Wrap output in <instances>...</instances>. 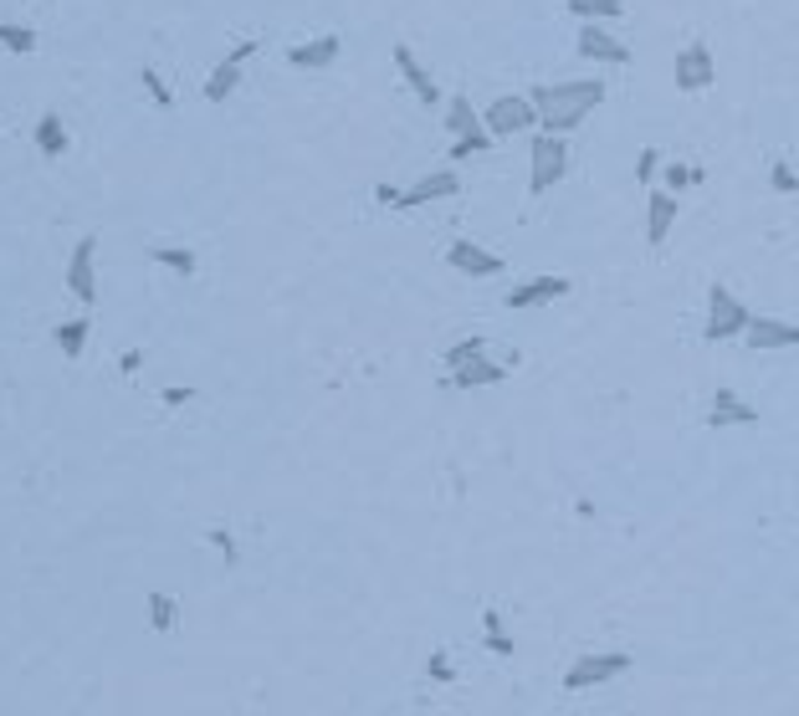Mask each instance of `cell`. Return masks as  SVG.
<instances>
[{
	"label": "cell",
	"mask_w": 799,
	"mask_h": 716,
	"mask_svg": "<svg viewBox=\"0 0 799 716\" xmlns=\"http://www.w3.org/2000/svg\"><path fill=\"white\" fill-rule=\"evenodd\" d=\"M569 293V277H528V282H518L513 293L503 297V307L507 313H528V307H544V303H554V297H564Z\"/></svg>",
	"instance_id": "obj_10"
},
{
	"label": "cell",
	"mask_w": 799,
	"mask_h": 716,
	"mask_svg": "<svg viewBox=\"0 0 799 716\" xmlns=\"http://www.w3.org/2000/svg\"><path fill=\"white\" fill-rule=\"evenodd\" d=\"M482 635H487V651L493 655H513V635H507L503 630V610H497V604H487V610H482Z\"/></svg>",
	"instance_id": "obj_23"
},
{
	"label": "cell",
	"mask_w": 799,
	"mask_h": 716,
	"mask_svg": "<svg viewBox=\"0 0 799 716\" xmlns=\"http://www.w3.org/2000/svg\"><path fill=\"white\" fill-rule=\"evenodd\" d=\"M569 11L579 16V21H620L626 6H620V0H569Z\"/></svg>",
	"instance_id": "obj_25"
},
{
	"label": "cell",
	"mask_w": 799,
	"mask_h": 716,
	"mask_svg": "<svg viewBox=\"0 0 799 716\" xmlns=\"http://www.w3.org/2000/svg\"><path fill=\"white\" fill-rule=\"evenodd\" d=\"M160 399L170 405V410H180V405H190L195 399V389H180V385H170V389H160Z\"/></svg>",
	"instance_id": "obj_35"
},
{
	"label": "cell",
	"mask_w": 799,
	"mask_h": 716,
	"mask_svg": "<svg viewBox=\"0 0 799 716\" xmlns=\"http://www.w3.org/2000/svg\"><path fill=\"white\" fill-rule=\"evenodd\" d=\"M671 221H677V195H671V190H651V200H646V241L666 246Z\"/></svg>",
	"instance_id": "obj_17"
},
{
	"label": "cell",
	"mask_w": 799,
	"mask_h": 716,
	"mask_svg": "<svg viewBox=\"0 0 799 716\" xmlns=\"http://www.w3.org/2000/svg\"><path fill=\"white\" fill-rule=\"evenodd\" d=\"M446 262H452V272H462V277H503V256L482 252L477 241H452Z\"/></svg>",
	"instance_id": "obj_12"
},
{
	"label": "cell",
	"mask_w": 799,
	"mask_h": 716,
	"mask_svg": "<svg viewBox=\"0 0 799 716\" xmlns=\"http://www.w3.org/2000/svg\"><path fill=\"white\" fill-rule=\"evenodd\" d=\"M748 323H754V313H748L738 297L722 287V282H712L707 287V344H728V338H744Z\"/></svg>",
	"instance_id": "obj_2"
},
{
	"label": "cell",
	"mask_w": 799,
	"mask_h": 716,
	"mask_svg": "<svg viewBox=\"0 0 799 716\" xmlns=\"http://www.w3.org/2000/svg\"><path fill=\"white\" fill-rule=\"evenodd\" d=\"M174 620H180V604H174V594H149V630L154 635H170L174 630Z\"/></svg>",
	"instance_id": "obj_24"
},
{
	"label": "cell",
	"mask_w": 799,
	"mask_h": 716,
	"mask_svg": "<svg viewBox=\"0 0 799 716\" xmlns=\"http://www.w3.org/2000/svg\"><path fill=\"white\" fill-rule=\"evenodd\" d=\"M477 129H482V113H472L466 98H446V133L466 139V133H477Z\"/></svg>",
	"instance_id": "obj_21"
},
{
	"label": "cell",
	"mask_w": 799,
	"mask_h": 716,
	"mask_svg": "<svg viewBox=\"0 0 799 716\" xmlns=\"http://www.w3.org/2000/svg\"><path fill=\"white\" fill-rule=\"evenodd\" d=\"M98 236H78V246H72V256H67V293L78 297L82 307L98 303Z\"/></svg>",
	"instance_id": "obj_6"
},
{
	"label": "cell",
	"mask_w": 799,
	"mask_h": 716,
	"mask_svg": "<svg viewBox=\"0 0 799 716\" xmlns=\"http://www.w3.org/2000/svg\"><path fill=\"white\" fill-rule=\"evenodd\" d=\"M211 548H221L226 553V563H236V538H231V528H211Z\"/></svg>",
	"instance_id": "obj_33"
},
{
	"label": "cell",
	"mask_w": 799,
	"mask_h": 716,
	"mask_svg": "<svg viewBox=\"0 0 799 716\" xmlns=\"http://www.w3.org/2000/svg\"><path fill=\"white\" fill-rule=\"evenodd\" d=\"M256 47H262V41H256V37H246V41H236V47H231V57H226V62H236V67H246V62H252V57H256Z\"/></svg>",
	"instance_id": "obj_34"
},
{
	"label": "cell",
	"mask_w": 799,
	"mask_h": 716,
	"mask_svg": "<svg viewBox=\"0 0 799 716\" xmlns=\"http://www.w3.org/2000/svg\"><path fill=\"white\" fill-rule=\"evenodd\" d=\"M744 338H748L754 348H763V354H773V348H799V323L763 318V313H754V323H748Z\"/></svg>",
	"instance_id": "obj_13"
},
{
	"label": "cell",
	"mask_w": 799,
	"mask_h": 716,
	"mask_svg": "<svg viewBox=\"0 0 799 716\" xmlns=\"http://www.w3.org/2000/svg\"><path fill=\"white\" fill-rule=\"evenodd\" d=\"M37 154L41 160H62L67 154V123H62L57 108H47V113L37 119Z\"/></svg>",
	"instance_id": "obj_18"
},
{
	"label": "cell",
	"mask_w": 799,
	"mask_h": 716,
	"mask_svg": "<svg viewBox=\"0 0 799 716\" xmlns=\"http://www.w3.org/2000/svg\"><path fill=\"white\" fill-rule=\"evenodd\" d=\"M754 420H759V410L744 395H732V389H718L712 405H707V425L712 430H732V425H754Z\"/></svg>",
	"instance_id": "obj_15"
},
{
	"label": "cell",
	"mask_w": 799,
	"mask_h": 716,
	"mask_svg": "<svg viewBox=\"0 0 799 716\" xmlns=\"http://www.w3.org/2000/svg\"><path fill=\"white\" fill-rule=\"evenodd\" d=\"M528 160H533L528 190H533V195H548V190L569 174V144H564L559 133H533V154H528Z\"/></svg>",
	"instance_id": "obj_4"
},
{
	"label": "cell",
	"mask_w": 799,
	"mask_h": 716,
	"mask_svg": "<svg viewBox=\"0 0 799 716\" xmlns=\"http://www.w3.org/2000/svg\"><path fill=\"white\" fill-rule=\"evenodd\" d=\"M338 52H344V41L328 31V37H313V41H303V47H293L287 67H297V72H323V67L338 62Z\"/></svg>",
	"instance_id": "obj_16"
},
{
	"label": "cell",
	"mask_w": 799,
	"mask_h": 716,
	"mask_svg": "<svg viewBox=\"0 0 799 716\" xmlns=\"http://www.w3.org/2000/svg\"><path fill=\"white\" fill-rule=\"evenodd\" d=\"M661 180H666V190H671V195H681L687 185H697V180H702V170H692V164H681V160H666L661 164Z\"/></svg>",
	"instance_id": "obj_28"
},
{
	"label": "cell",
	"mask_w": 799,
	"mask_h": 716,
	"mask_svg": "<svg viewBox=\"0 0 799 716\" xmlns=\"http://www.w3.org/2000/svg\"><path fill=\"white\" fill-rule=\"evenodd\" d=\"M88 333H93V318H67V323H57L52 328V344L62 348V358H82Z\"/></svg>",
	"instance_id": "obj_19"
},
{
	"label": "cell",
	"mask_w": 799,
	"mask_h": 716,
	"mask_svg": "<svg viewBox=\"0 0 799 716\" xmlns=\"http://www.w3.org/2000/svg\"><path fill=\"white\" fill-rule=\"evenodd\" d=\"M769 185L779 190V195H799V174L789 170L785 160H773V164H769Z\"/></svg>",
	"instance_id": "obj_30"
},
{
	"label": "cell",
	"mask_w": 799,
	"mask_h": 716,
	"mask_svg": "<svg viewBox=\"0 0 799 716\" xmlns=\"http://www.w3.org/2000/svg\"><path fill=\"white\" fill-rule=\"evenodd\" d=\"M503 379H507V364H497V358H487V354L466 358L462 369L446 374V385L452 389H493V385H503Z\"/></svg>",
	"instance_id": "obj_14"
},
{
	"label": "cell",
	"mask_w": 799,
	"mask_h": 716,
	"mask_svg": "<svg viewBox=\"0 0 799 716\" xmlns=\"http://www.w3.org/2000/svg\"><path fill=\"white\" fill-rule=\"evenodd\" d=\"M477 354H487V338H462V344L446 348V369H462L466 358H477Z\"/></svg>",
	"instance_id": "obj_29"
},
{
	"label": "cell",
	"mask_w": 799,
	"mask_h": 716,
	"mask_svg": "<svg viewBox=\"0 0 799 716\" xmlns=\"http://www.w3.org/2000/svg\"><path fill=\"white\" fill-rule=\"evenodd\" d=\"M374 200H380V205H390V211H395V200H400V190H395V185H374Z\"/></svg>",
	"instance_id": "obj_38"
},
{
	"label": "cell",
	"mask_w": 799,
	"mask_h": 716,
	"mask_svg": "<svg viewBox=\"0 0 799 716\" xmlns=\"http://www.w3.org/2000/svg\"><path fill=\"white\" fill-rule=\"evenodd\" d=\"M630 655L626 651H589L579 655V661L564 671V691H595V686H610V681H620L630 671Z\"/></svg>",
	"instance_id": "obj_3"
},
{
	"label": "cell",
	"mask_w": 799,
	"mask_h": 716,
	"mask_svg": "<svg viewBox=\"0 0 799 716\" xmlns=\"http://www.w3.org/2000/svg\"><path fill=\"white\" fill-rule=\"evenodd\" d=\"M452 195H462V174H456V170H436V174H426V180H415L411 190H400L395 211H415V205H431V200H452Z\"/></svg>",
	"instance_id": "obj_9"
},
{
	"label": "cell",
	"mask_w": 799,
	"mask_h": 716,
	"mask_svg": "<svg viewBox=\"0 0 799 716\" xmlns=\"http://www.w3.org/2000/svg\"><path fill=\"white\" fill-rule=\"evenodd\" d=\"M139 78H144V93H149V98H154V103H160V108H170V103H174V93H170V82H164V78H160V72H154V67H144V72H139Z\"/></svg>",
	"instance_id": "obj_31"
},
{
	"label": "cell",
	"mask_w": 799,
	"mask_h": 716,
	"mask_svg": "<svg viewBox=\"0 0 799 716\" xmlns=\"http://www.w3.org/2000/svg\"><path fill=\"white\" fill-rule=\"evenodd\" d=\"M528 98H533V108H538V133H559V139H569V133L605 103V82L599 78L544 82V88H533Z\"/></svg>",
	"instance_id": "obj_1"
},
{
	"label": "cell",
	"mask_w": 799,
	"mask_h": 716,
	"mask_svg": "<svg viewBox=\"0 0 799 716\" xmlns=\"http://www.w3.org/2000/svg\"><path fill=\"white\" fill-rule=\"evenodd\" d=\"M477 154H493V133H487V129L466 133V139H452V160H456V164H462V160H477Z\"/></svg>",
	"instance_id": "obj_27"
},
{
	"label": "cell",
	"mask_w": 799,
	"mask_h": 716,
	"mask_svg": "<svg viewBox=\"0 0 799 716\" xmlns=\"http://www.w3.org/2000/svg\"><path fill=\"white\" fill-rule=\"evenodd\" d=\"M661 164H666V160H661V149H640V160H636V180H640V185H651L656 174H661Z\"/></svg>",
	"instance_id": "obj_32"
},
{
	"label": "cell",
	"mask_w": 799,
	"mask_h": 716,
	"mask_svg": "<svg viewBox=\"0 0 799 716\" xmlns=\"http://www.w3.org/2000/svg\"><path fill=\"white\" fill-rule=\"evenodd\" d=\"M139 364H144V354H139V348H129V354L119 358V369H123V374H139Z\"/></svg>",
	"instance_id": "obj_37"
},
{
	"label": "cell",
	"mask_w": 799,
	"mask_h": 716,
	"mask_svg": "<svg viewBox=\"0 0 799 716\" xmlns=\"http://www.w3.org/2000/svg\"><path fill=\"white\" fill-rule=\"evenodd\" d=\"M574 47H579V57H585V62H605V67H626L630 62L626 41L610 37V31H599L595 21H585V31H579V41H574Z\"/></svg>",
	"instance_id": "obj_11"
},
{
	"label": "cell",
	"mask_w": 799,
	"mask_h": 716,
	"mask_svg": "<svg viewBox=\"0 0 799 716\" xmlns=\"http://www.w3.org/2000/svg\"><path fill=\"white\" fill-rule=\"evenodd\" d=\"M0 47L16 57H31L37 52V31L31 27H16V21H0Z\"/></svg>",
	"instance_id": "obj_26"
},
{
	"label": "cell",
	"mask_w": 799,
	"mask_h": 716,
	"mask_svg": "<svg viewBox=\"0 0 799 716\" xmlns=\"http://www.w3.org/2000/svg\"><path fill=\"white\" fill-rule=\"evenodd\" d=\"M390 62H395V72L405 78V88H411V93L421 98V103H426V108H436V103H441V82L431 78L426 62H421V57H415L411 47H405V41H395V47H390Z\"/></svg>",
	"instance_id": "obj_8"
},
{
	"label": "cell",
	"mask_w": 799,
	"mask_h": 716,
	"mask_svg": "<svg viewBox=\"0 0 799 716\" xmlns=\"http://www.w3.org/2000/svg\"><path fill=\"white\" fill-rule=\"evenodd\" d=\"M236 88H241V67H236V62H221L211 78H205V103L221 108L231 93H236Z\"/></svg>",
	"instance_id": "obj_20"
},
{
	"label": "cell",
	"mask_w": 799,
	"mask_h": 716,
	"mask_svg": "<svg viewBox=\"0 0 799 716\" xmlns=\"http://www.w3.org/2000/svg\"><path fill=\"white\" fill-rule=\"evenodd\" d=\"M149 262L164 266V272H174V277H195V252H190V246H154Z\"/></svg>",
	"instance_id": "obj_22"
},
{
	"label": "cell",
	"mask_w": 799,
	"mask_h": 716,
	"mask_svg": "<svg viewBox=\"0 0 799 716\" xmlns=\"http://www.w3.org/2000/svg\"><path fill=\"white\" fill-rule=\"evenodd\" d=\"M426 671H431V681H452V676H456V671H452V661H446L441 651L431 655V665H426Z\"/></svg>",
	"instance_id": "obj_36"
},
{
	"label": "cell",
	"mask_w": 799,
	"mask_h": 716,
	"mask_svg": "<svg viewBox=\"0 0 799 716\" xmlns=\"http://www.w3.org/2000/svg\"><path fill=\"white\" fill-rule=\"evenodd\" d=\"M718 82V62H712V47L707 41H687L677 52V88L681 93H702Z\"/></svg>",
	"instance_id": "obj_7"
},
{
	"label": "cell",
	"mask_w": 799,
	"mask_h": 716,
	"mask_svg": "<svg viewBox=\"0 0 799 716\" xmlns=\"http://www.w3.org/2000/svg\"><path fill=\"white\" fill-rule=\"evenodd\" d=\"M482 129L493 133V139H513V133H528L538 129V108H533L528 93H503L487 103V113H482Z\"/></svg>",
	"instance_id": "obj_5"
}]
</instances>
